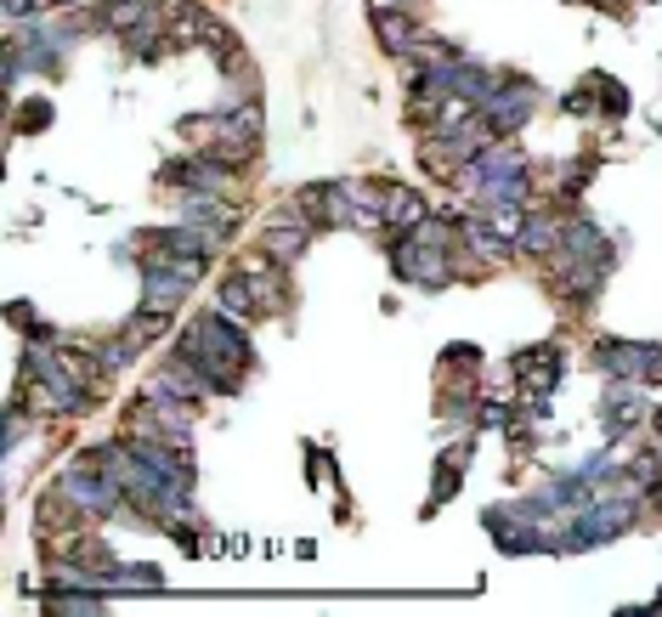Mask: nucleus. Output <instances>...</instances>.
<instances>
[{
	"instance_id": "obj_1",
	"label": "nucleus",
	"mask_w": 662,
	"mask_h": 617,
	"mask_svg": "<svg viewBox=\"0 0 662 617\" xmlns=\"http://www.w3.org/2000/svg\"><path fill=\"white\" fill-rule=\"evenodd\" d=\"M232 323H239V317L216 312V317L187 323L181 341H176V357L199 363V368L210 374V386H221V391H239V374L250 368V341H244Z\"/></svg>"
},
{
	"instance_id": "obj_2",
	"label": "nucleus",
	"mask_w": 662,
	"mask_h": 617,
	"mask_svg": "<svg viewBox=\"0 0 662 617\" xmlns=\"http://www.w3.org/2000/svg\"><path fill=\"white\" fill-rule=\"evenodd\" d=\"M261 142V108L255 103H232L227 114H216V159L221 165H250Z\"/></svg>"
},
{
	"instance_id": "obj_3",
	"label": "nucleus",
	"mask_w": 662,
	"mask_h": 617,
	"mask_svg": "<svg viewBox=\"0 0 662 617\" xmlns=\"http://www.w3.org/2000/svg\"><path fill=\"white\" fill-rule=\"evenodd\" d=\"M391 261H397V272L408 283H424V290H442V283L453 278L448 250H431V244H419V239H408L402 250H391Z\"/></svg>"
},
{
	"instance_id": "obj_4",
	"label": "nucleus",
	"mask_w": 662,
	"mask_h": 617,
	"mask_svg": "<svg viewBox=\"0 0 662 617\" xmlns=\"http://www.w3.org/2000/svg\"><path fill=\"white\" fill-rule=\"evenodd\" d=\"M210 29H216V18L199 7V0H170V7H165V34L176 45H204Z\"/></svg>"
},
{
	"instance_id": "obj_5",
	"label": "nucleus",
	"mask_w": 662,
	"mask_h": 617,
	"mask_svg": "<svg viewBox=\"0 0 662 617\" xmlns=\"http://www.w3.org/2000/svg\"><path fill=\"white\" fill-rule=\"evenodd\" d=\"M199 374H204L199 363L176 357V363H165V374L154 379V391H159V397H181V402H199V397L210 391V379H199Z\"/></svg>"
},
{
	"instance_id": "obj_6",
	"label": "nucleus",
	"mask_w": 662,
	"mask_h": 617,
	"mask_svg": "<svg viewBox=\"0 0 662 617\" xmlns=\"http://www.w3.org/2000/svg\"><path fill=\"white\" fill-rule=\"evenodd\" d=\"M606 368H623L634 379H656L662 374V346H600Z\"/></svg>"
},
{
	"instance_id": "obj_7",
	"label": "nucleus",
	"mask_w": 662,
	"mask_h": 617,
	"mask_svg": "<svg viewBox=\"0 0 662 617\" xmlns=\"http://www.w3.org/2000/svg\"><path fill=\"white\" fill-rule=\"evenodd\" d=\"M424 216H431V210H424V199L413 194V187H391V194H386V227H402V232H413Z\"/></svg>"
},
{
	"instance_id": "obj_8",
	"label": "nucleus",
	"mask_w": 662,
	"mask_h": 617,
	"mask_svg": "<svg viewBox=\"0 0 662 617\" xmlns=\"http://www.w3.org/2000/svg\"><path fill=\"white\" fill-rule=\"evenodd\" d=\"M165 12V7H159ZM148 0H119V7H108L103 18H97V29H114V34H130V29H141V23H154L159 18Z\"/></svg>"
},
{
	"instance_id": "obj_9",
	"label": "nucleus",
	"mask_w": 662,
	"mask_h": 617,
	"mask_svg": "<svg viewBox=\"0 0 662 617\" xmlns=\"http://www.w3.org/2000/svg\"><path fill=\"white\" fill-rule=\"evenodd\" d=\"M522 255H555L560 250V227L549 221V216H527V227H522V244H515Z\"/></svg>"
},
{
	"instance_id": "obj_10",
	"label": "nucleus",
	"mask_w": 662,
	"mask_h": 617,
	"mask_svg": "<svg viewBox=\"0 0 662 617\" xmlns=\"http://www.w3.org/2000/svg\"><path fill=\"white\" fill-rule=\"evenodd\" d=\"M221 312H227V317H250V312H261L250 272H239V278H227V283H221Z\"/></svg>"
},
{
	"instance_id": "obj_11",
	"label": "nucleus",
	"mask_w": 662,
	"mask_h": 617,
	"mask_svg": "<svg viewBox=\"0 0 662 617\" xmlns=\"http://www.w3.org/2000/svg\"><path fill=\"white\" fill-rule=\"evenodd\" d=\"M204 45H210V52H216V63H221L227 74H250V57H244V45L232 40V34H227L221 23L210 29V40H204Z\"/></svg>"
},
{
	"instance_id": "obj_12",
	"label": "nucleus",
	"mask_w": 662,
	"mask_h": 617,
	"mask_svg": "<svg viewBox=\"0 0 662 617\" xmlns=\"http://www.w3.org/2000/svg\"><path fill=\"white\" fill-rule=\"evenodd\" d=\"M380 40H386L391 57H408V52H413V23L397 18V12H386V18H380Z\"/></svg>"
},
{
	"instance_id": "obj_13",
	"label": "nucleus",
	"mask_w": 662,
	"mask_h": 617,
	"mask_svg": "<svg viewBox=\"0 0 662 617\" xmlns=\"http://www.w3.org/2000/svg\"><path fill=\"white\" fill-rule=\"evenodd\" d=\"M141 352V341L130 335V328H125V335L119 341H108V346H97V363H103V374H114V368H125L130 357Z\"/></svg>"
},
{
	"instance_id": "obj_14",
	"label": "nucleus",
	"mask_w": 662,
	"mask_h": 617,
	"mask_svg": "<svg viewBox=\"0 0 662 617\" xmlns=\"http://www.w3.org/2000/svg\"><path fill=\"white\" fill-rule=\"evenodd\" d=\"M165 323H170L165 306H141V312L130 317V335H136V341H159V335H165Z\"/></svg>"
},
{
	"instance_id": "obj_15",
	"label": "nucleus",
	"mask_w": 662,
	"mask_h": 617,
	"mask_svg": "<svg viewBox=\"0 0 662 617\" xmlns=\"http://www.w3.org/2000/svg\"><path fill=\"white\" fill-rule=\"evenodd\" d=\"M606 414H611V431H623V425H640V402H634V397H623V386H611Z\"/></svg>"
},
{
	"instance_id": "obj_16",
	"label": "nucleus",
	"mask_w": 662,
	"mask_h": 617,
	"mask_svg": "<svg viewBox=\"0 0 662 617\" xmlns=\"http://www.w3.org/2000/svg\"><path fill=\"white\" fill-rule=\"evenodd\" d=\"M656 477H662V459H656V453H640V459H634V482H640V488H651Z\"/></svg>"
},
{
	"instance_id": "obj_17",
	"label": "nucleus",
	"mask_w": 662,
	"mask_h": 617,
	"mask_svg": "<svg viewBox=\"0 0 662 617\" xmlns=\"http://www.w3.org/2000/svg\"><path fill=\"white\" fill-rule=\"evenodd\" d=\"M40 125H52V103H34V108H23V130H40Z\"/></svg>"
},
{
	"instance_id": "obj_18",
	"label": "nucleus",
	"mask_w": 662,
	"mask_h": 617,
	"mask_svg": "<svg viewBox=\"0 0 662 617\" xmlns=\"http://www.w3.org/2000/svg\"><path fill=\"white\" fill-rule=\"evenodd\" d=\"M52 611H103V600H80V595H63V600H52Z\"/></svg>"
},
{
	"instance_id": "obj_19",
	"label": "nucleus",
	"mask_w": 662,
	"mask_h": 617,
	"mask_svg": "<svg viewBox=\"0 0 662 617\" xmlns=\"http://www.w3.org/2000/svg\"><path fill=\"white\" fill-rule=\"evenodd\" d=\"M29 7H40V0H7V18H29Z\"/></svg>"
},
{
	"instance_id": "obj_20",
	"label": "nucleus",
	"mask_w": 662,
	"mask_h": 617,
	"mask_svg": "<svg viewBox=\"0 0 662 617\" xmlns=\"http://www.w3.org/2000/svg\"><path fill=\"white\" fill-rule=\"evenodd\" d=\"M656 431H662V414H656Z\"/></svg>"
}]
</instances>
